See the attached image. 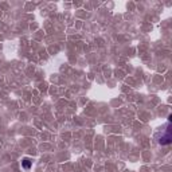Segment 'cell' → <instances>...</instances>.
Listing matches in <instances>:
<instances>
[{"label":"cell","instance_id":"cell-1","mask_svg":"<svg viewBox=\"0 0 172 172\" xmlns=\"http://www.w3.org/2000/svg\"><path fill=\"white\" fill-rule=\"evenodd\" d=\"M171 140H172V136H171V125L168 124L164 134H161V137L159 139V143H160L161 145H168V144H171Z\"/></svg>","mask_w":172,"mask_h":172},{"label":"cell","instance_id":"cell-2","mask_svg":"<svg viewBox=\"0 0 172 172\" xmlns=\"http://www.w3.org/2000/svg\"><path fill=\"white\" fill-rule=\"evenodd\" d=\"M22 167H23L24 170H30V167H31L30 159H23V160H22Z\"/></svg>","mask_w":172,"mask_h":172}]
</instances>
